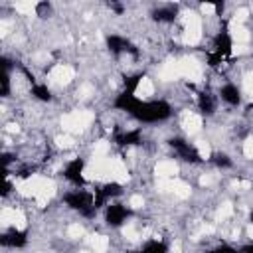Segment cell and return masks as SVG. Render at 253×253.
<instances>
[{"instance_id": "cell-1", "label": "cell", "mask_w": 253, "mask_h": 253, "mask_svg": "<svg viewBox=\"0 0 253 253\" xmlns=\"http://www.w3.org/2000/svg\"><path fill=\"white\" fill-rule=\"evenodd\" d=\"M115 107L128 113L130 117H134L140 123H158V121H166L172 115V107L166 101H162V99L142 101L134 93H128V91H123L115 99Z\"/></svg>"}, {"instance_id": "cell-2", "label": "cell", "mask_w": 253, "mask_h": 253, "mask_svg": "<svg viewBox=\"0 0 253 253\" xmlns=\"http://www.w3.org/2000/svg\"><path fill=\"white\" fill-rule=\"evenodd\" d=\"M63 202H65L71 210L79 211L83 217H93L95 211H97V208H95V204H93V194L87 192V190L69 192V194L63 196Z\"/></svg>"}, {"instance_id": "cell-3", "label": "cell", "mask_w": 253, "mask_h": 253, "mask_svg": "<svg viewBox=\"0 0 253 253\" xmlns=\"http://www.w3.org/2000/svg\"><path fill=\"white\" fill-rule=\"evenodd\" d=\"M168 142H170V146L178 152V156H180L182 160H186V162H190V164H200V162H202L200 152H198L190 142H186L184 138L174 136V138H170Z\"/></svg>"}, {"instance_id": "cell-4", "label": "cell", "mask_w": 253, "mask_h": 253, "mask_svg": "<svg viewBox=\"0 0 253 253\" xmlns=\"http://www.w3.org/2000/svg\"><path fill=\"white\" fill-rule=\"evenodd\" d=\"M121 194H123V186H121L119 182H107V184H103L101 188L95 190V194H93V204H95V208L99 210V208L105 206L107 200L117 198V196H121Z\"/></svg>"}, {"instance_id": "cell-5", "label": "cell", "mask_w": 253, "mask_h": 253, "mask_svg": "<svg viewBox=\"0 0 253 253\" xmlns=\"http://www.w3.org/2000/svg\"><path fill=\"white\" fill-rule=\"evenodd\" d=\"M130 213L132 211L126 206H123V204H111V206L105 208V221L111 227H119V225H123L130 217Z\"/></svg>"}, {"instance_id": "cell-6", "label": "cell", "mask_w": 253, "mask_h": 253, "mask_svg": "<svg viewBox=\"0 0 253 253\" xmlns=\"http://www.w3.org/2000/svg\"><path fill=\"white\" fill-rule=\"evenodd\" d=\"M83 168H85V160H83V158H73L71 162H67L63 176H65L71 184H75V186H83V184H85Z\"/></svg>"}, {"instance_id": "cell-7", "label": "cell", "mask_w": 253, "mask_h": 253, "mask_svg": "<svg viewBox=\"0 0 253 253\" xmlns=\"http://www.w3.org/2000/svg\"><path fill=\"white\" fill-rule=\"evenodd\" d=\"M0 243H2L4 247L20 249V247H24V245L28 243V233H26V231H22V229L12 227V229H8L6 233H2V235H0Z\"/></svg>"}, {"instance_id": "cell-8", "label": "cell", "mask_w": 253, "mask_h": 253, "mask_svg": "<svg viewBox=\"0 0 253 253\" xmlns=\"http://www.w3.org/2000/svg\"><path fill=\"white\" fill-rule=\"evenodd\" d=\"M107 47H109L111 53H123V51H128V53H132L134 57L138 55V49H136L128 40H125V38H121V36H117V34L107 36Z\"/></svg>"}, {"instance_id": "cell-9", "label": "cell", "mask_w": 253, "mask_h": 253, "mask_svg": "<svg viewBox=\"0 0 253 253\" xmlns=\"http://www.w3.org/2000/svg\"><path fill=\"white\" fill-rule=\"evenodd\" d=\"M213 47H215V53L221 55V57H225V55L231 53L233 40H231V36H229V32H227L225 26L215 34V38H213Z\"/></svg>"}, {"instance_id": "cell-10", "label": "cell", "mask_w": 253, "mask_h": 253, "mask_svg": "<svg viewBox=\"0 0 253 253\" xmlns=\"http://www.w3.org/2000/svg\"><path fill=\"white\" fill-rule=\"evenodd\" d=\"M219 97H221V101H225V103L231 105V107H237V105L241 103V91H239L233 83L223 85V87L219 89Z\"/></svg>"}, {"instance_id": "cell-11", "label": "cell", "mask_w": 253, "mask_h": 253, "mask_svg": "<svg viewBox=\"0 0 253 253\" xmlns=\"http://www.w3.org/2000/svg\"><path fill=\"white\" fill-rule=\"evenodd\" d=\"M117 144L119 146H136L142 142V132L140 128H134V130H126V132H119L115 136Z\"/></svg>"}, {"instance_id": "cell-12", "label": "cell", "mask_w": 253, "mask_h": 253, "mask_svg": "<svg viewBox=\"0 0 253 253\" xmlns=\"http://www.w3.org/2000/svg\"><path fill=\"white\" fill-rule=\"evenodd\" d=\"M176 14H178V6L168 4V6L156 8L152 12V20H156V22H174L176 20Z\"/></svg>"}, {"instance_id": "cell-13", "label": "cell", "mask_w": 253, "mask_h": 253, "mask_svg": "<svg viewBox=\"0 0 253 253\" xmlns=\"http://www.w3.org/2000/svg\"><path fill=\"white\" fill-rule=\"evenodd\" d=\"M198 107H200V111L204 113V115H213V111H215V101H213V97L210 95V93H200L198 95Z\"/></svg>"}, {"instance_id": "cell-14", "label": "cell", "mask_w": 253, "mask_h": 253, "mask_svg": "<svg viewBox=\"0 0 253 253\" xmlns=\"http://www.w3.org/2000/svg\"><path fill=\"white\" fill-rule=\"evenodd\" d=\"M32 95H34L38 101H43V103L51 101V91H49V87H47V85H42V83H34V85H32Z\"/></svg>"}, {"instance_id": "cell-15", "label": "cell", "mask_w": 253, "mask_h": 253, "mask_svg": "<svg viewBox=\"0 0 253 253\" xmlns=\"http://www.w3.org/2000/svg\"><path fill=\"white\" fill-rule=\"evenodd\" d=\"M140 253H168V247H166V243L152 239V241H148V243L142 245Z\"/></svg>"}, {"instance_id": "cell-16", "label": "cell", "mask_w": 253, "mask_h": 253, "mask_svg": "<svg viewBox=\"0 0 253 253\" xmlns=\"http://www.w3.org/2000/svg\"><path fill=\"white\" fill-rule=\"evenodd\" d=\"M211 162H213L217 168H231V166H233L231 158H229L227 154H223V152H215V154H211Z\"/></svg>"}, {"instance_id": "cell-17", "label": "cell", "mask_w": 253, "mask_h": 253, "mask_svg": "<svg viewBox=\"0 0 253 253\" xmlns=\"http://www.w3.org/2000/svg\"><path fill=\"white\" fill-rule=\"evenodd\" d=\"M140 79H142V73H136V75H132V77H126V79H125V91L134 93V89L138 87Z\"/></svg>"}, {"instance_id": "cell-18", "label": "cell", "mask_w": 253, "mask_h": 253, "mask_svg": "<svg viewBox=\"0 0 253 253\" xmlns=\"http://www.w3.org/2000/svg\"><path fill=\"white\" fill-rule=\"evenodd\" d=\"M8 93H10V73L4 71L2 73V91H0V95L2 97H8Z\"/></svg>"}, {"instance_id": "cell-19", "label": "cell", "mask_w": 253, "mask_h": 253, "mask_svg": "<svg viewBox=\"0 0 253 253\" xmlns=\"http://www.w3.org/2000/svg\"><path fill=\"white\" fill-rule=\"evenodd\" d=\"M49 10H51V6H49L47 2H40V4L36 6V12H38V16H42V18H45V16L49 14Z\"/></svg>"}, {"instance_id": "cell-20", "label": "cell", "mask_w": 253, "mask_h": 253, "mask_svg": "<svg viewBox=\"0 0 253 253\" xmlns=\"http://www.w3.org/2000/svg\"><path fill=\"white\" fill-rule=\"evenodd\" d=\"M208 253H239V251L235 247H231V245H219V247H215V249H211Z\"/></svg>"}, {"instance_id": "cell-21", "label": "cell", "mask_w": 253, "mask_h": 253, "mask_svg": "<svg viewBox=\"0 0 253 253\" xmlns=\"http://www.w3.org/2000/svg\"><path fill=\"white\" fill-rule=\"evenodd\" d=\"M239 253H253V243H247V245H243V247L239 249Z\"/></svg>"}, {"instance_id": "cell-22", "label": "cell", "mask_w": 253, "mask_h": 253, "mask_svg": "<svg viewBox=\"0 0 253 253\" xmlns=\"http://www.w3.org/2000/svg\"><path fill=\"white\" fill-rule=\"evenodd\" d=\"M10 188H12L10 180H6V182H4V190H2V196H8V194H10Z\"/></svg>"}, {"instance_id": "cell-23", "label": "cell", "mask_w": 253, "mask_h": 253, "mask_svg": "<svg viewBox=\"0 0 253 253\" xmlns=\"http://www.w3.org/2000/svg\"><path fill=\"white\" fill-rule=\"evenodd\" d=\"M249 219H251V221H253V210H251V211H249Z\"/></svg>"}]
</instances>
